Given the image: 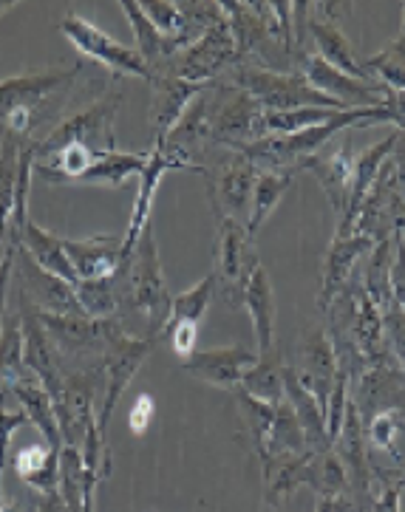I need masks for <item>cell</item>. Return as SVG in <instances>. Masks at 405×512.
I'll use <instances>...</instances> for the list:
<instances>
[{
    "mask_svg": "<svg viewBox=\"0 0 405 512\" xmlns=\"http://www.w3.org/2000/svg\"><path fill=\"white\" fill-rule=\"evenodd\" d=\"M250 320H253L255 340H258V357L272 354V334H275V298H272V283L267 278V269L258 264L244 283V298Z\"/></svg>",
    "mask_w": 405,
    "mask_h": 512,
    "instance_id": "cell-19",
    "label": "cell"
},
{
    "mask_svg": "<svg viewBox=\"0 0 405 512\" xmlns=\"http://www.w3.org/2000/svg\"><path fill=\"white\" fill-rule=\"evenodd\" d=\"M23 230H26L23 244H26V249L32 252L34 264L40 266L43 272L54 275V278L66 281L68 286H77V283H80L77 272H74V266H71V261H68L66 249H63V238H57V235H51V232L40 230V227L32 224V221H26V224H23Z\"/></svg>",
    "mask_w": 405,
    "mask_h": 512,
    "instance_id": "cell-22",
    "label": "cell"
},
{
    "mask_svg": "<svg viewBox=\"0 0 405 512\" xmlns=\"http://www.w3.org/2000/svg\"><path fill=\"white\" fill-rule=\"evenodd\" d=\"M153 108H151V131L156 148H162L168 142V136L173 128L182 122V116L187 114V105L193 102V97H199L202 91L213 88L199 83H185L179 77H153Z\"/></svg>",
    "mask_w": 405,
    "mask_h": 512,
    "instance_id": "cell-10",
    "label": "cell"
},
{
    "mask_svg": "<svg viewBox=\"0 0 405 512\" xmlns=\"http://www.w3.org/2000/svg\"><path fill=\"white\" fill-rule=\"evenodd\" d=\"M125 12H128V20H131V26H134L136 34V46H139V54H142V60L148 63V66H165L170 63L173 57H179L176 49H173V43H170L165 34L159 32L156 26L151 23V17L145 15V9H142V3H131V0H122L119 3Z\"/></svg>",
    "mask_w": 405,
    "mask_h": 512,
    "instance_id": "cell-23",
    "label": "cell"
},
{
    "mask_svg": "<svg viewBox=\"0 0 405 512\" xmlns=\"http://www.w3.org/2000/svg\"><path fill=\"white\" fill-rule=\"evenodd\" d=\"M301 354H304V371L298 377L315 394L318 405L326 413L332 388H335V380H338L340 374L338 351H335L332 340L323 331H309L304 337V343H301Z\"/></svg>",
    "mask_w": 405,
    "mask_h": 512,
    "instance_id": "cell-15",
    "label": "cell"
},
{
    "mask_svg": "<svg viewBox=\"0 0 405 512\" xmlns=\"http://www.w3.org/2000/svg\"><path fill=\"white\" fill-rule=\"evenodd\" d=\"M295 184V176L289 170H267L258 173L253 187V210L247 218V232L253 235L255 230H261V224L270 218V213L278 207V201L287 196V190Z\"/></svg>",
    "mask_w": 405,
    "mask_h": 512,
    "instance_id": "cell-24",
    "label": "cell"
},
{
    "mask_svg": "<svg viewBox=\"0 0 405 512\" xmlns=\"http://www.w3.org/2000/svg\"><path fill=\"white\" fill-rule=\"evenodd\" d=\"M284 394H287V402L292 405V411L298 416L301 428H304L306 447L312 453H326L332 450V442H329V433H326V413L318 405L315 394L306 388L301 377L292 371V368H284Z\"/></svg>",
    "mask_w": 405,
    "mask_h": 512,
    "instance_id": "cell-17",
    "label": "cell"
},
{
    "mask_svg": "<svg viewBox=\"0 0 405 512\" xmlns=\"http://www.w3.org/2000/svg\"><path fill=\"white\" fill-rule=\"evenodd\" d=\"M236 85L250 94L264 111H298V108H332V111H352L340 102L318 94L301 74H278L267 68L241 66L236 71Z\"/></svg>",
    "mask_w": 405,
    "mask_h": 512,
    "instance_id": "cell-3",
    "label": "cell"
},
{
    "mask_svg": "<svg viewBox=\"0 0 405 512\" xmlns=\"http://www.w3.org/2000/svg\"><path fill=\"white\" fill-rule=\"evenodd\" d=\"M63 249H66L77 278L88 283L117 278L122 266L128 264L125 252H122V238H114V235H102V238H91V241L63 238Z\"/></svg>",
    "mask_w": 405,
    "mask_h": 512,
    "instance_id": "cell-12",
    "label": "cell"
},
{
    "mask_svg": "<svg viewBox=\"0 0 405 512\" xmlns=\"http://www.w3.org/2000/svg\"><path fill=\"white\" fill-rule=\"evenodd\" d=\"M153 413H156V405H153L151 394H142V397H136L134 408H131V416H128V422H131V430H134L136 436H142L148 425H151Z\"/></svg>",
    "mask_w": 405,
    "mask_h": 512,
    "instance_id": "cell-36",
    "label": "cell"
},
{
    "mask_svg": "<svg viewBox=\"0 0 405 512\" xmlns=\"http://www.w3.org/2000/svg\"><path fill=\"white\" fill-rule=\"evenodd\" d=\"M236 399L238 405H241V411H244V416H247V422H250L258 453H264V450H267V442H270L272 425H275V405H267V402H261V399L250 397L241 385L236 388Z\"/></svg>",
    "mask_w": 405,
    "mask_h": 512,
    "instance_id": "cell-32",
    "label": "cell"
},
{
    "mask_svg": "<svg viewBox=\"0 0 405 512\" xmlns=\"http://www.w3.org/2000/svg\"><path fill=\"white\" fill-rule=\"evenodd\" d=\"M318 512H352V507H349L346 496L321 498V504H318Z\"/></svg>",
    "mask_w": 405,
    "mask_h": 512,
    "instance_id": "cell-38",
    "label": "cell"
},
{
    "mask_svg": "<svg viewBox=\"0 0 405 512\" xmlns=\"http://www.w3.org/2000/svg\"><path fill=\"white\" fill-rule=\"evenodd\" d=\"M397 487H400V490H405V473H403V479L397 481Z\"/></svg>",
    "mask_w": 405,
    "mask_h": 512,
    "instance_id": "cell-41",
    "label": "cell"
},
{
    "mask_svg": "<svg viewBox=\"0 0 405 512\" xmlns=\"http://www.w3.org/2000/svg\"><path fill=\"white\" fill-rule=\"evenodd\" d=\"M366 433L372 439V445H377L380 450H386L394 462L403 464V450H400V442L405 439V408L403 405H391V408H383L377 411L369 419L366 425Z\"/></svg>",
    "mask_w": 405,
    "mask_h": 512,
    "instance_id": "cell-26",
    "label": "cell"
},
{
    "mask_svg": "<svg viewBox=\"0 0 405 512\" xmlns=\"http://www.w3.org/2000/svg\"><path fill=\"white\" fill-rule=\"evenodd\" d=\"M108 340L114 343L111 348V388L105 394V405H102L100 413V433H105V425H108V416L117 405L119 394L128 388V382L139 371V365L145 363V357L151 354V348L156 340H128L122 331L117 329V323L111 326L108 323Z\"/></svg>",
    "mask_w": 405,
    "mask_h": 512,
    "instance_id": "cell-14",
    "label": "cell"
},
{
    "mask_svg": "<svg viewBox=\"0 0 405 512\" xmlns=\"http://www.w3.org/2000/svg\"><path fill=\"white\" fill-rule=\"evenodd\" d=\"M397 37H403L405 40V6H403V29H400V34H397Z\"/></svg>",
    "mask_w": 405,
    "mask_h": 512,
    "instance_id": "cell-40",
    "label": "cell"
},
{
    "mask_svg": "<svg viewBox=\"0 0 405 512\" xmlns=\"http://www.w3.org/2000/svg\"><path fill=\"white\" fill-rule=\"evenodd\" d=\"M241 388H244L250 397L261 399V402H267V405L284 402V399H287V394H284V365L278 363V360H272V354L258 357V363L244 374Z\"/></svg>",
    "mask_w": 405,
    "mask_h": 512,
    "instance_id": "cell-25",
    "label": "cell"
},
{
    "mask_svg": "<svg viewBox=\"0 0 405 512\" xmlns=\"http://www.w3.org/2000/svg\"><path fill=\"white\" fill-rule=\"evenodd\" d=\"M258 266L247 224H241L230 215H219V264H216V289H224V300L230 309L244 306V283L250 281L253 269Z\"/></svg>",
    "mask_w": 405,
    "mask_h": 512,
    "instance_id": "cell-4",
    "label": "cell"
},
{
    "mask_svg": "<svg viewBox=\"0 0 405 512\" xmlns=\"http://www.w3.org/2000/svg\"><path fill=\"white\" fill-rule=\"evenodd\" d=\"M128 264L131 266H125V303L134 312L148 314L151 331L165 329L173 298H170L168 286H165L159 252H156V244H153L151 224L139 235V244H136Z\"/></svg>",
    "mask_w": 405,
    "mask_h": 512,
    "instance_id": "cell-2",
    "label": "cell"
},
{
    "mask_svg": "<svg viewBox=\"0 0 405 512\" xmlns=\"http://www.w3.org/2000/svg\"><path fill=\"white\" fill-rule=\"evenodd\" d=\"M301 77L318 94L340 102L343 108H389L391 91L383 83H360L355 77H346L343 71L332 68L321 54H301Z\"/></svg>",
    "mask_w": 405,
    "mask_h": 512,
    "instance_id": "cell-5",
    "label": "cell"
},
{
    "mask_svg": "<svg viewBox=\"0 0 405 512\" xmlns=\"http://www.w3.org/2000/svg\"><path fill=\"white\" fill-rule=\"evenodd\" d=\"M165 334L170 337V343H173V351L187 360L190 354H196V340H199V323H173V326H165Z\"/></svg>",
    "mask_w": 405,
    "mask_h": 512,
    "instance_id": "cell-35",
    "label": "cell"
},
{
    "mask_svg": "<svg viewBox=\"0 0 405 512\" xmlns=\"http://www.w3.org/2000/svg\"><path fill=\"white\" fill-rule=\"evenodd\" d=\"M400 496L403 490L397 484H383L380 493L372 496V510L374 512H400Z\"/></svg>",
    "mask_w": 405,
    "mask_h": 512,
    "instance_id": "cell-37",
    "label": "cell"
},
{
    "mask_svg": "<svg viewBox=\"0 0 405 512\" xmlns=\"http://www.w3.org/2000/svg\"><path fill=\"white\" fill-rule=\"evenodd\" d=\"M60 29L68 40L83 51L85 57L97 60L105 68L117 71V74H128V77H142V80H153V68L142 60V54L136 49H128L117 43L111 34H105L97 29L91 20H85L80 15H68Z\"/></svg>",
    "mask_w": 405,
    "mask_h": 512,
    "instance_id": "cell-6",
    "label": "cell"
},
{
    "mask_svg": "<svg viewBox=\"0 0 405 512\" xmlns=\"http://www.w3.org/2000/svg\"><path fill=\"white\" fill-rule=\"evenodd\" d=\"M366 71H374L391 94H405V40L394 37L383 51L363 60Z\"/></svg>",
    "mask_w": 405,
    "mask_h": 512,
    "instance_id": "cell-28",
    "label": "cell"
},
{
    "mask_svg": "<svg viewBox=\"0 0 405 512\" xmlns=\"http://www.w3.org/2000/svg\"><path fill=\"white\" fill-rule=\"evenodd\" d=\"M216 295V275H207L204 281H199L193 289H187L182 295H176L173 298V306H170V317H168V326L173 323H199L207 312V306H210V300ZM165 331V329H162Z\"/></svg>",
    "mask_w": 405,
    "mask_h": 512,
    "instance_id": "cell-30",
    "label": "cell"
},
{
    "mask_svg": "<svg viewBox=\"0 0 405 512\" xmlns=\"http://www.w3.org/2000/svg\"><path fill=\"white\" fill-rule=\"evenodd\" d=\"M17 397H20V405L26 408V416H32L34 422H37V428L49 436L51 447L57 450L60 433H57V425H54V408H51L49 391H43L34 382H17Z\"/></svg>",
    "mask_w": 405,
    "mask_h": 512,
    "instance_id": "cell-31",
    "label": "cell"
},
{
    "mask_svg": "<svg viewBox=\"0 0 405 512\" xmlns=\"http://www.w3.org/2000/svg\"><path fill=\"white\" fill-rule=\"evenodd\" d=\"M335 453L346 467V476L349 484L355 487V493H363L366 498H372L369 493V467H366V447H363V422L357 416V402L349 397L346 405V419H343V428L340 436L335 439Z\"/></svg>",
    "mask_w": 405,
    "mask_h": 512,
    "instance_id": "cell-18",
    "label": "cell"
},
{
    "mask_svg": "<svg viewBox=\"0 0 405 512\" xmlns=\"http://www.w3.org/2000/svg\"><path fill=\"white\" fill-rule=\"evenodd\" d=\"M230 63H238V57L230 26L224 20L221 26L204 34L196 46H190L179 57H173L170 63H165V77H179L185 83L210 85V80L230 66Z\"/></svg>",
    "mask_w": 405,
    "mask_h": 512,
    "instance_id": "cell-7",
    "label": "cell"
},
{
    "mask_svg": "<svg viewBox=\"0 0 405 512\" xmlns=\"http://www.w3.org/2000/svg\"><path fill=\"white\" fill-rule=\"evenodd\" d=\"M394 241H397V255H394V261H391L389 269V292L391 303L405 312V241L400 227L394 230Z\"/></svg>",
    "mask_w": 405,
    "mask_h": 512,
    "instance_id": "cell-33",
    "label": "cell"
},
{
    "mask_svg": "<svg viewBox=\"0 0 405 512\" xmlns=\"http://www.w3.org/2000/svg\"><path fill=\"white\" fill-rule=\"evenodd\" d=\"M258 179V167L236 153L227 165L221 167L219 179L213 182V207L219 215H230L236 221L250 218V199Z\"/></svg>",
    "mask_w": 405,
    "mask_h": 512,
    "instance_id": "cell-13",
    "label": "cell"
},
{
    "mask_svg": "<svg viewBox=\"0 0 405 512\" xmlns=\"http://www.w3.org/2000/svg\"><path fill=\"white\" fill-rule=\"evenodd\" d=\"M397 227L403 230V241H405V213H403V215H397Z\"/></svg>",
    "mask_w": 405,
    "mask_h": 512,
    "instance_id": "cell-39",
    "label": "cell"
},
{
    "mask_svg": "<svg viewBox=\"0 0 405 512\" xmlns=\"http://www.w3.org/2000/svg\"><path fill=\"white\" fill-rule=\"evenodd\" d=\"M258 363V351L250 348H210V351H196L187 360H182V368L190 371L193 377L202 382H210L216 388L236 391L244 374Z\"/></svg>",
    "mask_w": 405,
    "mask_h": 512,
    "instance_id": "cell-11",
    "label": "cell"
},
{
    "mask_svg": "<svg viewBox=\"0 0 405 512\" xmlns=\"http://www.w3.org/2000/svg\"><path fill=\"white\" fill-rule=\"evenodd\" d=\"M57 450H46V447L32 445L26 450H20L15 456V470L17 476L23 481H29L34 490H43V493H51L54 490V481L46 479V470L49 473H57Z\"/></svg>",
    "mask_w": 405,
    "mask_h": 512,
    "instance_id": "cell-29",
    "label": "cell"
},
{
    "mask_svg": "<svg viewBox=\"0 0 405 512\" xmlns=\"http://www.w3.org/2000/svg\"><path fill=\"white\" fill-rule=\"evenodd\" d=\"M360 122H397V116L389 108H352L343 111L332 122L309 128V131L292 133V136H267L250 142L238 150L241 156H247L255 167H270V170H289L295 173V167H306L315 156H321V148L335 136V133L355 128Z\"/></svg>",
    "mask_w": 405,
    "mask_h": 512,
    "instance_id": "cell-1",
    "label": "cell"
},
{
    "mask_svg": "<svg viewBox=\"0 0 405 512\" xmlns=\"http://www.w3.org/2000/svg\"><path fill=\"white\" fill-rule=\"evenodd\" d=\"M306 167L315 170V179L323 184L326 196L332 201L335 213H346V204H349V190H352V173H355V156H352V148L335 150L332 156H315Z\"/></svg>",
    "mask_w": 405,
    "mask_h": 512,
    "instance_id": "cell-21",
    "label": "cell"
},
{
    "mask_svg": "<svg viewBox=\"0 0 405 512\" xmlns=\"http://www.w3.org/2000/svg\"><path fill=\"white\" fill-rule=\"evenodd\" d=\"M309 32H312V40H315V46L329 66L343 71L346 77H355L360 83H374L366 66H363V60L352 49V43L346 40V34L340 32L335 23H323L318 17H309Z\"/></svg>",
    "mask_w": 405,
    "mask_h": 512,
    "instance_id": "cell-20",
    "label": "cell"
},
{
    "mask_svg": "<svg viewBox=\"0 0 405 512\" xmlns=\"http://www.w3.org/2000/svg\"><path fill=\"white\" fill-rule=\"evenodd\" d=\"M383 331H386V340H389L391 354L397 357V363L403 365L405 371V312L391 306L383 312Z\"/></svg>",
    "mask_w": 405,
    "mask_h": 512,
    "instance_id": "cell-34",
    "label": "cell"
},
{
    "mask_svg": "<svg viewBox=\"0 0 405 512\" xmlns=\"http://www.w3.org/2000/svg\"><path fill=\"white\" fill-rule=\"evenodd\" d=\"M372 247L369 235L363 232H355L349 238H335L332 247H329V255H326V264H323V286H321V303L323 312L332 309V303L343 295V286L349 281L352 269H355V261Z\"/></svg>",
    "mask_w": 405,
    "mask_h": 512,
    "instance_id": "cell-16",
    "label": "cell"
},
{
    "mask_svg": "<svg viewBox=\"0 0 405 512\" xmlns=\"http://www.w3.org/2000/svg\"><path fill=\"white\" fill-rule=\"evenodd\" d=\"M343 111L332 108H298V111H264V136H292L332 122Z\"/></svg>",
    "mask_w": 405,
    "mask_h": 512,
    "instance_id": "cell-27",
    "label": "cell"
},
{
    "mask_svg": "<svg viewBox=\"0 0 405 512\" xmlns=\"http://www.w3.org/2000/svg\"><path fill=\"white\" fill-rule=\"evenodd\" d=\"M397 139H400V131L386 136L383 142H377L369 150H363V156L355 159V173H352V190H349V204H346V213H343V221H340L338 235L335 238H349L355 227L360 224V213L366 207V201L372 196L374 184L383 173V162L389 159V153L397 148Z\"/></svg>",
    "mask_w": 405,
    "mask_h": 512,
    "instance_id": "cell-9",
    "label": "cell"
},
{
    "mask_svg": "<svg viewBox=\"0 0 405 512\" xmlns=\"http://www.w3.org/2000/svg\"><path fill=\"white\" fill-rule=\"evenodd\" d=\"M173 167H196L187 162L185 156L179 153H170V150L156 148L148 153V165L142 167L139 173V193H136L134 215H131V224H128V232L122 238V252H125V261H131L136 244H139V235L148 227V218H151L153 210V193L159 190V182L162 176L173 170Z\"/></svg>",
    "mask_w": 405,
    "mask_h": 512,
    "instance_id": "cell-8",
    "label": "cell"
}]
</instances>
